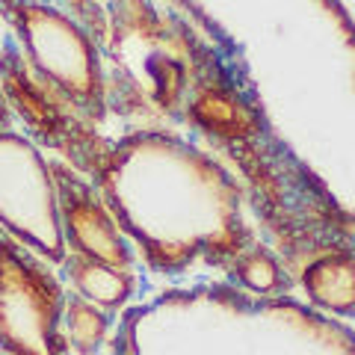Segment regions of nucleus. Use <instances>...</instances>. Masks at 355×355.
Here are the masks:
<instances>
[{
	"label": "nucleus",
	"mask_w": 355,
	"mask_h": 355,
	"mask_svg": "<svg viewBox=\"0 0 355 355\" xmlns=\"http://www.w3.org/2000/svg\"><path fill=\"white\" fill-rule=\"evenodd\" d=\"M0 12L24 42L30 62L74 104L77 113L101 110V65L92 39L74 18L36 0H0Z\"/></svg>",
	"instance_id": "obj_1"
},
{
	"label": "nucleus",
	"mask_w": 355,
	"mask_h": 355,
	"mask_svg": "<svg viewBox=\"0 0 355 355\" xmlns=\"http://www.w3.org/2000/svg\"><path fill=\"white\" fill-rule=\"evenodd\" d=\"M62 263H65V272H69L77 296H83L86 302L98 305L101 311H116L133 296V275L128 270L83 258L77 252L65 254Z\"/></svg>",
	"instance_id": "obj_5"
},
{
	"label": "nucleus",
	"mask_w": 355,
	"mask_h": 355,
	"mask_svg": "<svg viewBox=\"0 0 355 355\" xmlns=\"http://www.w3.org/2000/svg\"><path fill=\"white\" fill-rule=\"evenodd\" d=\"M65 296L57 279L21 252V243L0 240V347L9 355H65L60 335Z\"/></svg>",
	"instance_id": "obj_3"
},
{
	"label": "nucleus",
	"mask_w": 355,
	"mask_h": 355,
	"mask_svg": "<svg viewBox=\"0 0 355 355\" xmlns=\"http://www.w3.org/2000/svg\"><path fill=\"white\" fill-rule=\"evenodd\" d=\"M57 193H60V214H62V234L65 246L92 261H101L119 270L130 266V249L121 240L119 225L110 219L107 210L98 205L86 184L71 178L65 169H57Z\"/></svg>",
	"instance_id": "obj_4"
},
{
	"label": "nucleus",
	"mask_w": 355,
	"mask_h": 355,
	"mask_svg": "<svg viewBox=\"0 0 355 355\" xmlns=\"http://www.w3.org/2000/svg\"><path fill=\"white\" fill-rule=\"evenodd\" d=\"M62 320H65V329H69V347L80 355H89L101 347V340L107 335V317L104 311L86 302L83 296H69L65 299V308H62Z\"/></svg>",
	"instance_id": "obj_7"
},
{
	"label": "nucleus",
	"mask_w": 355,
	"mask_h": 355,
	"mask_svg": "<svg viewBox=\"0 0 355 355\" xmlns=\"http://www.w3.org/2000/svg\"><path fill=\"white\" fill-rule=\"evenodd\" d=\"M305 287L320 305H329L335 311L355 308V266L343 258L311 266V272L305 275Z\"/></svg>",
	"instance_id": "obj_6"
},
{
	"label": "nucleus",
	"mask_w": 355,
	"mask_h": 355,
	"mask_svg": "<svg viewBox=\"0 0 355 355\" xmlns=\"http://www.w3.org/2000/svg\"><path fill=\"white\" fill-rule=\"evenodd\" d=\"M237 275L252 287V291H272V287L279 284V266H275V261L261 249L243 254L237 261Z\"/></svg>",
	"instance_id": "obj_8"
},
{
	"label": "nucleus",
	"mask_w": 355,
	"mask_h": 355,
	"mask_svg": "<svg viewBox=\"0 0 355 355\" xmlns=\"http://www.w3.org/2000/svg\"><path fill=\"white\" fill-rule=\"evenodd\" d=\"M0 228L51 263L69 254L53 175L39 148L12 130H0Z\"/></svg>",
	"instance_id": "obj_2"
},
{
	"label": "nucleus",
	"mask_w": 355,
	"mask_h": 355,
	"mask_svg": "<svg viewBox=\"0 0 355 355\" xmlns=\"http://www.w3.org/2000/svg\"><path fill=\"white\" fill-rule=\"evenodd\" d=\"M6 125V107H3V98H0V128Z\"/></svg>",
	"instance_id": "obj_9"
}]
</instances>
